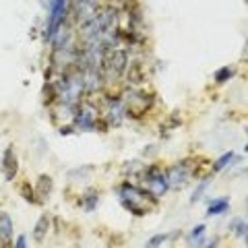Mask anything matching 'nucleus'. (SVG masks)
<instances>
[{"label": "nucleus", "mask_w": 248, "mask_h": 248, "mask_svg": "<svg viewBox=\"0 0 248 248\" xmlns=\"http://www.w3.org/2000/svg\"><path fill=\"white\" fill-rule=\"evenodd\" d=\"M120 201L124 209H128L133 215H145L147 211L143 207H153L157 203V197L153 195L151 190H145V188H137L133 184H122L120 186Z\"/></svg>", "instance_id": "1"}, {"label": "nucleus", "mask_w": 248, "mask_h": 248, "mask_svg": "<svg viewBox=\"0 0 248 248\" xmlns=\"http://www.w3.org/2000/svg\"><path fill=\"white\" fill-rule=\"evenodd\" d=\"M190 172H192V170H190L188 161H178V164L170 170V174H166L168 176V184L174 186V188H180V186L192 176Z\"/></svg>", "instance_id": "2"}, {"label": "nucleus", "mask_w": 248, "mask_h": 248, "mask_svg": "<svg viewBox=\"0 0 248 248\" xmlns=\"http://www.w3.org/2000/svg\"><path fill=\"white\" fill-rule=\"evenodd\" d=\"M2 170H4V178L6 180H15L19 174V159L17 155H15V149L9 147V149L4 151V157H2Z\"/></svg>", "instance_id": "3"}, {"label": "nucleus", "mask_w": 248, "mask_h": 248, "mask_svg": "<svg viewBox=\"0 0 248 248\" xmlns=\"http://www.w3.org/2000/svg\"><path fill=\"white\" fill-rule=\"evenodd\" d=\"M126 62H128V54L124 52V50H116L112 56L106 60V66L110 68V73H112L114 77H120V75H124Z\"/></svg>", "instance_id": "4"}, {"label": "nucleus", "mask_w": 248, "mask_h": 248, "mask_svg": "<svg viewBox=\"0 0 248 248\" xmlns=\"http://www.w3.org/2000/svg\"><path fill=\"white\" fill-rule=\"evenodd\" d=\"M147 180H149V190L153 192L155 197H161L170 190V184H168V176L166 174H147Z\"/></svg>", "instance_id": "5"}, {"label": "nucleus", "mask_w": 248, "mask_h": 248, "mask_svg": "<svg viewBox=\"0 0 248 248\" xmlns=\"http://www.w3.org/2000/svg\"><path fill=\"white\" fill-rule=\"evenodd\" d=\"M52 190H54V180H52V176L40 174V178H37V182H35V195L40 197L42 201H48V199L52 197Z\"/></svg>", "instance_id": "6"}, {"label": "nucleus", "mask_w": 248, "mask_h": 248, "mask_svg": "<svg viewBox=\"0 0 248 248\" xmlns=\"http://www.w3.org/2000/svg\"><path fill=\"white\" fill-rule=\"evenodd\" d=\"M75 124L83 130H91L95 126V116H93V112L87 110V108H79V110H77V116H75Z\"/></svg>", "instance_id": "7"}, {"label": "nucleus", "mask_w": 248, "mask_h": 248, "mask_svg": "<svg viewBox=\"0 0 248 248\" xmlns=\"http://www.w3.org/2000/svg\"><path fill=\"white\" fill-rule=\"evenodd\" d=\"M230 209V197H219V199H213L209 201V207H207V215L209 217H215V215H221Z\"/></svg>", "instance_id": "8"}, {"label": "nucleus", "mask_w": 248, "mask_h": 248, "mask_svg": "<svg viewBox=\"0 0 248 248\" xmlns=\"http://www.w3.org/2000/svg\"><path fill=\"white\" fill-rule=\"evenodd\" d=\"M11 236H13V219L9 217V213L0 211V240L9 242Z\"/></svg>", "instance_id": "9"}, {"label": "nucleus", "mask_w": 248, "mask_h": 248, "mask_svg": "<svg viewBox=\"0 0 248 248\" xmlns=\"http://www.w3.org/2000/svg\"><path fill=\"white\" fill-rule=\"evenodd\" d=\"M97 203H99V192L95 188H89L81 199V207L85 211H93V209L97 207Z\"/></svg>", "instance_id": "10"}, {"label": "nucleus", "mask_w": 248, "mask_h": 248, "mask_svg": "<svg viewBox=\"0 0 248 248\" xmlns=\"http://www.w3.org/2000/svg\"><path fill=\"white\" fill-rule=\"evenodd\" d=\"M48 230H50V217L42 215L40 219H37L35 228H33V238L37 240V242H42V240L46 238V234H48Z\"/></svg>", "instance_id": "11"}, {"label": "nucleus", "mask_w": 248, "mask_h": 248, "mask_svg": "<svg viewBox=\"0 0 248 248\" xmlns=\"http://www.w3.org/2000/svg\"><path fill=\"white\" fill-rule=\"evenodd\" d=\"M234 157H236L234 151H226L223 155H219V157L215 159V164H213V172H221L223 168H228L232 161H234Z\"/></svg>", "instance_id": "12"}, {"label": "nucleus", "mask_w": 248, "mask_h": 248, "mask_svg": "<svg viewBox=\"0 0 248 248\" xmlns=\"http://www.w3.org/2000/svg\"><path fill=\"white\" fill-rule=\"evenodd\" d=\"M230 228H232V232H234V234H236L240 240H244V238H246V221H244V219L236 217V219L230 223Z\"/></svg>", "instance_id": "13"}, {"label": "nucleus", "mask_w": 248, "mask_h": 248, "mask_svg": "<svg viewBox=\"0 0 248 248\" xmlns=\"http://www.w3.org/2000/svg\"><path fill=\"white\" fill-rule=\"evenodd\" d=\"M234 68L232 66H223V68H219V71H215V81L217 83H226V81H230L232 77H234Z\"/></svg>", "instance_id": "14"}, {"label": "nucleus", "mask_w": 248, "mask_h": 248, "mask_svg": "<svg viewBox=\"0 0 248 248\" xmlns=\"http://www.w3.org/2000/svg\"><path fill=\"white\" fill-rule=\"evenodd\" d=\"M207 186H209V180H203V182H201V184L197 186V190L192 192V197H190V203H199L201 197L205 195V188H207Z\"/></svg>", "instance_id": "15"}, {"label": "nucleus", "mask_w": 248, "mask_h": 248, "mask_svg": "<svg viewBox=\"0 0 248 248\" xmlns=\"http://www.w3.org/2000/svg\"><path fill=\"white\" fill-rule=\"evenodd\" d=\"M168 238H170L168 234H157V236H153V238L149 240V242H147V246H145V248H159L161 244L166 242Z\"/></svg>", "instance_id": "16"}, {"label": "nucleus", "mask_w": 248, "mask_h": 248, "mask_svg": "<svg viewBox=\"0 0 248 248\" xmlns=\"http://www.w3.org/2000/svg\"><path fill=\"white\" fill-rule=\"evenodd\" d=\"M21 195L25 197V199L29 201V203H37V199H35V195H33V188H31V186H29L27 182L21 186Z\"/></svg>", "instance_id": "17"}, {"label": "nucleus", "mask_w": 248, "mask_h": 248, "mask_svg": "<svg viewBox=\"0 0 248 248\" xmlns=\"http://www.w3.org/2000/svg\"><path fill=\"white\" fill-rule=\"evenodd\" d=\"M205 232H207V226H205V223H201V226H197L195 230H190L188 240H192V238H199V236H203Z\"/></svg>", "instance_id": "18"}, {"label": "nucleus", "mask_w": 248, "mask_h": 248, "mask_svg": "<svg viewBox=\"0 0 248 248\" xmlns=\"http://www.w3.org/2000/svg\"><path fill=\"white\" fill-rule=\"evenodd\" d=\"M15 248H27V238L25 236H19L17 242H15Z\"/></svg>", "instance_id": "19"}, {"label": "nucleus", "mask_w": 248, "mask_h": 248, "mask_svg": "<svg viewBox=\"0 0 248 248\" xmlns=\"http://www.w3.org/2000/svg\"><path fill=\"white\" fill-rule=\"evenodd\" d=\"M217 246H219V240H217V238H213V240H211V242H209V244L205 242V244H203V246H201V248H217Z\"/></svg>", "instance_id": "20"}]
</instances>
